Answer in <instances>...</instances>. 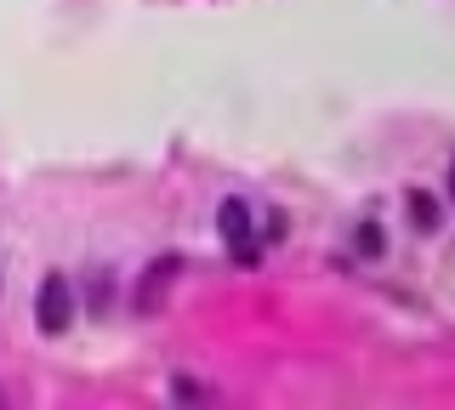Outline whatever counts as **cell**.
I'll list each match as a JSON object with an SVG mask.
<instances>
[{
  "label": "cell",
  "instance_id": "6da1fadb",
  "mask_svg": "<svg viewBox=\"0 0 455 410\" xmlns=\"http://www.w3.org/2000/svg\"><path fill=\"white\" fill-rule=\"evenodd\" d=\"M177 279H182V257H177V251H165V257H154V262H148V268L137 274V296H132V302H137V314H160Z\"/></svg>",
  "mask_w": 455,
  "mask_h": 410
},
{
  "label": "cell",
  "instance_id": "7a4b0ae2",
  "mask_svg": "<svg viewBox=\"0 0 455 410\" xmlns=\"http://www.w3.org/2000/svg\"><path fill=\"white\" fill-rule=\"evenodd\" d=\"M35 319L46 336H63L68 319H75V296H68V279L63 274H46L40 279V296H35Z\"/></svg>",
  "mask_w": 455,
  "mask_h": 410
},
{
  "label": "cell",
  "instance_id": "3957f363",
  "mask_svg": "<svg viewBox=\"0 0 455 410\" xmlns=\"http://www.w3.org/2000/svg\"><path fill=\"white\" fill-rule=\"evenodd\" d=\"M217 229H222L228 251H234L239 262H256V251H251V211H245V200H228V205L217 211Z\"/></svg>",
  "mask_w": 455,
  "mask_h": 410
},
{
  "label": "cell",
  "instance_id": "277c9868",
  "mask_svg": "<svg viewBox=\"0 0 455 410\" xmlns=\"http://www.w3.org/2000/svg\"><path fill=\"white\" fill-rule=\"evenodd\" d=\"M410 222H416L421 234H438V222H444V217H438V200H433V194H410Z\"/></svg>",
  "mask_w": 455,
  "mask_h": 410
},
{
  "label": "cell",
  "instance_id": "5b68a950",
  "mask_svg": "<svg viewBox=\"0 0 455 410\" xmlns=\"http://www.w3.org/2000/svg\"><path fill=\"white\" fill-rule=\"evenodd\" d=\"M359 251H364V257H381V229H376V222L359 229Z\"/></svg>",
  "mask_w": 455,
  "mask_h": 410
},
{
  "label": "cell",
  "instance_id": "8992f818",
  "mask_svg": "<svg viewBox=\"0 0 455 410\" xmlns=\"http://www.w3.org/2000/svg\"><path fill=\"white\" fill-rule=\"evenodd\" d=\"M450 200H455V165H450Z\"/></svg>",
  "mask_w": 455,
  "mask_h": 410
}]
</instances>
